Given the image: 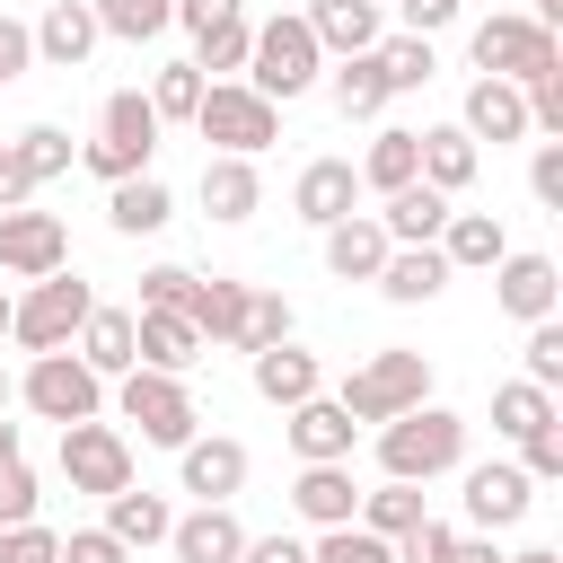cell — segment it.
<instances>
[{"instance_id":"obj_58","label":"cell","mask_w":563,"mask_h":563,"mask_svg":"<svg viewBox=\"0 0 563 563\" xmlns=\"http://www.w3.org/2000/svg\"><path fill=\"white\" fill-rule=\"evenodd\" d=\"M238 563H308V545H299V537H246Z\"/></svg>"},{"instance_id":"obj_8","label":"cell","mask_w":563,"mask_h":563,"mask_svg":"<svg viewBox=\"0 0 563 563\" xmlns=\"http://www.w3.org/2000/svg\"><path fill=\"white\" fill-rule=\"evenodd\" d=\"M9 396H26V413H44V422H97L106 413V378L79 352H35Z\"/></svg>"},{"instance_id":"obj_30","label":"cell","mask_w":563,"mask_h":563,"mask_svg":"<svg viewBox=\"0 0 563 563\" xmlns=\"http://www.w3.org/2000/svg\"><path fill=\"white\" fill-rule=\"evenodd\" d=\"M238 317H246V282H229V273H194L185 325H194L202 343H238Z\"/></svg>"},{"instance_id":"obj_19","label":"cell","mask_w":563,"mask_h":563,"mask_svg":"<svg viewBox=\"0 0 563 563\" xmlns=\"http://www.w3.org/2000/svg\"><path fill=\"white\" fill-rule=\"evenodd\" d=\"M352 194H361L352 158H308L299 185H290V211H299L308 229H334V220H352Z\"/></svg>"},{"instance_id":"obj_12","label":"cell","mask_w":563,"mask_h":563,"mask_svg":"<svg viewBox=\"0 0 563 563\" xmlns=\"http://www.w3.org/2000/svg\"><path fill=\"white\" fill-rule=\"evenodd\" d=\"M176 475H185V493L194 501H238L246 493V440H229V431H194L185 449H176Z\"/></svg>"},{"instance_id":"obj_62","label":"cell","mask_w":563,"mask_h":563,"mask_svg":"<svg viewBox=\"0 0 563 563\" xmlns=\"http://www.w3.org/2000/svg\"><path fill=\"white\" fill-rule=\"evenodd\" d=\"M9 308H18V299H9V290H0V334H9Z\"/></svg>"},{"instance_id":"obj_24","label":"cell","mask_w":563,"mask_h":563,"mask_svg":"<svg viewBox=\"0 0 563 563\" xmlns=\"http://www.w3.org/2000/svg\"><path fill=\"white\" fill-rule=\"evenodd\" d=\"M255 396L264 405H308V396H325V369H317V352H299V343H273V352H255Z\"/></svg>"},{"instance_id":"obj_53","label":"cell","mask_w":563,"mask_h":563,"mask_svg":"<svg viewBox=\"0 0 563 563\" xmlns=\"http://www.w3.org/2000/svg\"><path fill=\"white\" fill-rule=\"evenodd\" d=\"M62 563H132V554H123L106 528H70V537H62Z\"/></svg>"},{"instance_id":"obj_37","label":"cell","mask_w":563,"mask_h":563,"mask_svg":"<svg viewBox=\"0 0 563 563\" xmlns=\"http://www.w3.org/2000/svg\"><path fill=\"white\" fill-rule=\"evenodd\" d=\"M422 519H431V510H422V493H413V484H396V475H387L378 493H361V510H352V528H369V537H387V545H396L405 528H422Z\"/></svg>"},{"instance_id":"obj_2","label":"cell","mask_w":563,"mask_h":563,"mask_svg":"<svg viewBox=\"0 0 563 563\" xmlns=\"http://www.w3.org/2000/svg\"><path fill=\"white\" fill-rule=\"evenodd\" d=\"M466 53H475V79H510V88H528V79L563 70V44H554V26H537L528 9H493V18L466 35Z\"/></svg>"},{"instance_id":"obj_45","label":"cell","mask_w":563,"mask_h":563,"mask_svg":"<svg viewBox=\"0 0 563 563\" xmlns=\"http://www.w3.org/2000/svg\"><path fill=\"white\" fill-rule=\"evenodd\" d=\"M519 378H528V387H545V396L563 387V325H554V317H537V325H528V369H519Z\"/></svg>"},{"instance_id":"obj_4","label":"cell","mask_w":563,"mask_h":563,"mask_svg":"<svg viewBox=\"0 0 563 563\" xmlns=\"http://www.w3.org/2000/svg\"><path fill=\"white\" fill-rule=\"evenodd\" d=\"M334 405H343L352 422H396V413L431 405V361L405 352V343H387V352H369V361L334 387Z\"/></svg>"},{"instance_id":"obj_20","label":"cell","mask_w":563,"mask_h":563,"mask_svg":"<svg viewBox=\"0 0 563 563\" xmlns=\"http://www.w3.org/2000/svg\"><path fill=\"white\" fill-rule=\"evenodd\" d=\"M528 501H537V484L519 475V466H466V519L475 528H519L528 519Z\"/></svg>"},{"instance_id":"obj_35","label":"cell","mask_w":563,"mask_h":563,"mask_svg":"<svg viewBox=\"0 0 563 563\" xmlns=\"http://www.w3.org/2000/svg\"><path fill=\"white\" fill-rule=\"evenodd\" d=\"M334 114L343 123H369V114H387V70H378V53H352V62H334Z\"/></svg>"},{"instance_id":"obj_18","label":"cell","mask_w":563,"mask_h":563,"mask_svg":"<svg viewBox=\"0 0 563 563\" xmlns=\"http://www.w3.org/2000/svg\"><path fill=\"white\" fill-rule=\"evenodd\" d=\"M299 18H308V35H317L325 62H352V53H369V44L387 35V26H378V0H308Z\"/></svg>"},{"instance_id":"obj_16","label":"cell","mask_w":563,"mask_h":563,"mask_svg":"<svg viewBox=\"0 0 563 563\" xmlns=\"http://www.w3.org/2000/svg\"><path fill=\"white\" fill-rule=\"evenodd\" d=\"M457 132H466L475 150H484V141H493V150H501V141H528V97H519L510 79H475L466 106H457Z\"/></svg>"},{"instance_id":"obj_25","label":"cell","mask_w":563,"mask_h":563,"mask_svg":"<svg viewBox=\"0 0 563 563\" xmlns=\"http://www.w3.org/2000/svg\"><path fill=\"white\" fill-rule=\"evenodd\" d=\"M290 510H299L308 528H352V510H361V484H352V466H299V484H290Z\"/></svg>"},{"instance_id":"obj_33","label":"cell","mask_w":563,"mask_h":563,"mask_svg":"<svg viewBox=\"0 0 563 563\" xmlns=\"http://www.w3.org/2000/svg\"><path fill=\"white\" fill-rule=\"evenodd\" d=\"M70 352H79L97 378H123V369H132V308H88V325L70 334Z\"/></svg>"},{"instance_id":"obj_15","label":"cell","mask_w":563,"mask_h":563,"mask_svg":"<svg viewBox=\"0 0 563 563\" xmlns=\"http://www.w3.org/2000/svg\"><path fill=\"white\" fill-rule=\"evenodd\" d=\"M202 361V334L176 317V308H132V369H167V378H185Z\"/></svg>"},{"instance_id":"obj_60","label":"cell","mask_w":563,"mask_h":563,"mask_svg":"<svg viewBox=\"0 0 563 563\" xmlns=\"http://www.w3.org/2000/svg\"><path fill=\"white\" fill-rule=\"evenodd\" d=\"M9 457H18V422L0 413V466H9Z\"/></svg>"},{"instance_id":"obj_28","label":"cell","mask_w":563,"mask_h":563,"mask_svg":"<svg viewBox=\"0 0 563 563\" xmlns=\"http://www.w3.org/2000/svg\"><path fill=\"white\" fill-rule=\"evenodd\" d=\"M202 211H211V220H255V211H264L255 158H202Z\"/></svg>"},{"instance_id":"obj_40","label":"cell","mask_w":563,"mask_h":563,"mask_svg":"<svg viewBox=\"0 0 563 563\" xmlns=\"http://www.w3.org/2000/svg\"><path fill=\"white\" fill-rule=\"evenodd\" d=\"M246 53H255L246 9H238V18H220L211 35H194V70H202V79H211V70H220V79H229V70H246Z\"/></svg>"},{"instance_id":"obj_6","label":"cell","mask_w":563,"mask_h":563,"mask_svg":"<svg viewBox=\"0 0 563 563\" xmlns=\"http://www.w3.org/2000/svg\"><path fill=\"white\" fill-rule=\"evenodd\" d=\"M150 150H158V114H150V97H141V88H114V97L97 106V141L79 150V167L106 176V185H123V176H150Z\"/></svg>"},{"instance_id":"obj_63","label":"cell","mask_w":563,"mask_h":563,"mask_svg":"<svg viewBox=\"0 0 563 563\" xmlns=\"http://www.w3.org/2000/svg\"><path fill=\"white\" fill-rule=\"evenodd\" d=\"M0 413H9V369H0Z\"/></svg>"},{"instance_id":"obj_1","label":"cell","mask_w":563,"mask_h":563,"mask_svg":"<svg viewBox=\"0 0 563 563\" xmlns=\"http://www.w3.org/2000/svg\"><path fill=\"white\" fill-rule=\"evenodd\" d=\"M378 466H387L396 484L457 475V466H466V413H449V405H413V413L378 422Z\"/></svg>"},{"instance_id":"obj_51","label":"cell","mask_w":563,"mask_h":563,"mask_svg":"<svg viewBox=\"0 0 563 563\" xmlns=\"http://www.w3.org/2000/svg\"><path fill=\"white\" fill-rule=\"evenodd\" d=\"M528 194H537L545 211H563V141H537V158H528Z\"/></svg>"},{"instance_id":"obj_23","label":"cell","mask_w":563,"mask_h":563,"mask_svg":"<svg viewBox=\"0 0 563 563\" xmlns=\"http://www.w3.org/2000/svg\"><path fill=\"white\" fill-rule=\"evenodd\" d=\"M378 229H387V246H440V229H449V194H431L422 176L405 185V194H387V211H369Z\"/></svg>"},{"instance_id":"obj_3","label":"cell","mask_w":563,"mask_h":563,"mask_svg":"<svg viewBox=\"0 0 563 563\" xmlns=\"http://www.w3.org/2000/svg\"><path fill=\"white\" fill-rule=\"evenodd\" d=\"M317 70H325V53H317V35H308V18H299V9H282V18H264V26H255L246 88H255L264 106L308 97V88H317Z\"/></svg>"},{"instance_id":"obj_22","label":"cell","mask_w":563,"mask_h":563,"mask_svg":"<svg viewBox=\"0 0 563 563\" xmlns=\"http://www.w3.org/2000/svg\"><path fill=\"white\" fill-rule=\"evenodd\" d=\"M413 150H422V185H431V194H449V202H457V194L475 185V167H484V150H475L457 123H431V132H413Z\"/></svg>"},{"instance_id":"obj_17","label":"cell","mask_w":563,"mask_h":563,"mask_svg":"<svg viewBox=\"0 0 563 563\" xmlns=\"http://www.w3.org/2000/svg\"><path fill=\"white\" fill-rule=\"evenodd\" d=\"M167 545H176V563H238V554H246V528H238L229 501H194V510L167 528Z\"/></svg>"},{"instance_id":"obj_27","label":"cell","mask_w":563,"mask_h":563,"mask_svg":"<svg viewBox=\"0 0 563 563\" xmlns=\"http://www.w3.org/2000/svg\"><path fill=\"white\" fill-rule=\"evenodd\" d=\"M378 290H387L396 308H422V299H440V290H449V255H440V246H387Z\"/></svg>"},{"instance_id":"obj_21","label":"cell","mask_w":563,"mask_h":563,"mask_svg":"<svg viewBox=\"0 0 563 563\" xmlns=\"http://www.w3.org/2000/svg\"><path fill=\"white\" fill-rule=\"evenodd\" d=\"M26 35H35V62H53V70H79V62L97 53V9H88V0H53V9H44Z\"/></svg>"},{"instance_id":"obj_32","label":"cell","mask_w":563,"mask_h":563,"mask_svg":"<svg viewBox=\"0 0 563 563\" xmlns=\"http://www.w3.org/2000/svg\"><path fill=\"white\" fill-rule=\"evenodd\" d=\"M352 176H361L378 202H387V194H405V185L422 176V150H413V132H405V123H387V132L361 150V167H352Z\"/></svg>"},{"instance_id":"obj_36","label":"cell","mask_w":563,"mask_h":563,"mask_svg":"<svg viewBox=\"0 0 563 563\" xmlns=\"http://www.w3.org/2000/svg\"><path fill=\"white\" fill-rule=\"evenodd\" d=\"M493 431H501V440H537V431H554V396L528 387V378H501V387H493Z\"/></svg>"},{"instance_id":"obj_14","label":"cell","mask_w":563,"mask_h":563,"mask_svg":"<svg viewBox=\"0 0 563 563\" xmlns=\"http://www.w3.org/2000/svg\"><path fill=\"white\" fill-rule=\"evenodd\" d=\"M493 299H501V317H519V325L554 317V299H563L554 255H501V264H493Z\"/></svg>"},{"instance_id":"obj_42","label":"cell","mask_w":563,"mask_h":563,"mask_svg":"<svg viewBox=\"0 0 563 563\" xmlns=\"http://www.w3.org/2000/svg\"><path fill=\"white\" fill-rule=\"evenodd\" d=\"M194 106H202V70H194V62H158L150 114H158V123H194Z\"/></svg>"},{"instance_id":"obj_55","label":"cell","mask_w":563,"mask_h":563,"mask_svg":"<svg viewBox=\"0 0 563 563\" xmlns=\"http://www.w3.org/2000/svg\"><path fill=\"white\" fill-rule=\"evenodd\" d=\"M26 194H35V176H26V158L0 141V211H26Z\"/></svg>"},{"instance_id":"obj_48","label":"cell","mask_w":563,"mask_h":563,"mask_svg":"<svg viewBox=\"0 0 563 563\" xmlns=\"http://www.w3.org/2000/svg\"><path fill=\"white\" fill-rule=\"evenodd\" d=\"M519 97H528V132H545V141H563V70H545V79H528Z\"/></svg>"},{"instance_id":"obj_56","label":"cell","mask_w":563,"mask_h":563,"mask_svg":"<svg viewBox=\"0 0 563 563\" xmlns=\"http://www.w3.org/2000/svg\"><path fill=\"white\" fill-rule=\"evenodd\" d=\"M396 18H405V35H440L457 18V0H396Z\"/></svg>"},{"instance_id":"obj_57","label":"cell","mask_w":563,"mask_h":563,"mask_svg":"<svg viewBox=\"0 0 563 563\" xmlns=\"http://www.w3.org/2000/svg\"><path fill=\"white\" fill-rule=\"evenodd\" d=\"M220 18H238V0H176V26H194V35H211Z\"/></svg>"},{"instance_id":"obj_43","label":"cell","mask_w":563,"mask_h":563,"mask_svg":"<svg viewBox=\"0 0 563 563\" xmlns=\"http://www.w3.org/2000/svg\"><path fill=\"white\" fill-rule=\"evenodd\" d=\"M9 150H18V158H26V176H35V185H44V176H62V167H70V158H79V150H70V132H62V123H26V132H18V141H9Z\"/></svg>"},{"instance_id":"obj_13","label":"cell","mask_w":563,"mask_h":563,"mask_svg":"<svg viewBox=\"0 0 563 563\" xmlns=\"http://www.w3.org/2000/svg\"><path fill=\"white\" fill-rule=\"evenodd\" d=\"M290 449H299V466H352V440H361V422L334 405V396H308V405H290Z\"/></svg>"},{"instance_id":"obj_54","label":"cell","mask_w":563,"mask_h":563,"mask_svg":"<svg viewBox=\"0 0 563 563\" xmlns=\"http://www.w3.org/2000/svg\"><path fill=\"white\" fill-rule=\"evenodd\" d=\"M26 62H35V35H26V18H0V88H9Z\"/></svg>"},{"instance_id":"obj_11","label":"cell","mask_w":563,"mask_h":563,"mask_svg":"<svg viewBox=\"0 0 563 563\" xmlns=\"http://www.w3.org/2000/svg\"><path fill=\"white\" fill-rule=\"evenodd\" d=\"M0 273L9 282H44V273H70V229L62 211H0Z\"/></svg>"},{"instance_id":"obj_50","label":"cell","mask_w":563,"mask_h":563,"mask_svg":"<svg viewBox=\"0 0 563 563\" xmlns=\"http://www.w3.org/2000/svg\"><path fill=\"white\" fill-rule=\"evenodd\" d=\"M185 299H194V273L185 264H150L141 273V308H176L185 317Z\"/></svg>"},{"instance_id":"obj_41","label":"cell","mask_w":563,"mask_h":563,"mask_svg":"<svg viewBox=\"0 0 563 563\" xmlns=\"http://www.w3.org/2000/svg\"><path fill=\"white\" fill-rule=\"evenodd\" d=\"M378 53V70H387V97H405V88H422L440 62H431V35H378L369 44Z\"/></svg>"},{"instance_id":"obj_39","label":"cell","mask_w":563,"mask_h":563,"mask_svg":"<svg viewBox=\"0 0 563 563\" xmlns=\"http://www.w3.org/2000/svg\"><path fill=\"white\" fill-rule=\"evenodd\" d=\"M273 343H290V299L282 290H246V317H238V343L229 352H273Z\"/></svg>"},{"instance_id":"obj_26","label":"cell","mask_w":563,"mask_h":563,"mask_svg":"<svg viewBox=\"0 0 563 563\" xmlns=\"http://www.w3.org/2000/svg\"><path fill=\"white\" fill-rule=\"evenodd\" d=\"M378 264H387V229L369 211H352V220L325 229V273L334 282H378Z\"/></svg>"},{"instance_id":"obj_9","label":"cell","mask_w":563,"mask_h":563,"mask_svg":"<svg viewBox=\"0 0 563 563\" xmlns=\"http://www.w3.org/2000/svg\"><path fill=\"white\" fill-rule=\"evenodd\" d=\"M114 405H123V422H141V440L150 449H185L194 440V387L185 378H167V369H123L114 378Z\"/></svg>"},{"instance_id":"obj_31","label":"cell","mask_w":563,"mask_h":563,"mask_svg":"<svg viewBox=\"0 0 563 563\" xmlns=\"http://www.w3.org/2000/svg\"><path fill=\"white\" fill-rule=\"evenodd\" d=\"M167 528H176V510L158 501V493H106V537L123 545V554H141V545H167Z\"/></svg>"},{"instance_id":"obj_10","label":"cell","mask_w":563,"mask_h":563,"mask_svg":"<svg viewBox=\"0 0 563 563\" xmlns=\"http://www.w3.org/2000/svg\"><path fill=\"white\" fill-rule=\"evenodd\" d=\"M62 484H70V493H97V501L123 493V484H132V440H123L106 413H97V422H62Z\"/></svg>"},{"instance_id":"obj_46","label":"cell","mask_w":563,"mask_h":563,"mask_svg":"<svg viewBox=\"0 0 563 563\" xmlns=\"http://www.w3.org/2000/svg\"><path fill=\"white\" fill-rule=\"evenodd\" d=\"M35 501H44L35 466H26V457H9V466H0V528H26V519H35Z\"/></svg>"},{"instance_id":"obj_7","label":"cell","mask_w":563,"mask_h":563,"mask_svg":"<svg viewBox=\"0 0 563 563\" xmlns=\"http://www.w3.org/2000/svg\"><path fill=\"white\" fill-rule=\"evenodd\" d=\"M88 308H97V290H88L79 273H44V282H26V299L9 308V343H18V352H70V334L88 325Z\"/></svg>"},{"instance_id":"obj_5","label":"cell","mask_w":563,"mask_h":563,"mask_svg":"<svg viewBox=\"0 0 563 563\" xmlns=\"http://www.w3.org/2000/svg\"><path fill=\"white\" fill-rule=\"evenodd\" d=\"M194 132L211 141V158H255L264 141H282V106H264L246 79H202Z\"/></svg>"},{"instance_id":"obj_38","label":"cell","mask_w":563,"mask_h":563,"mask_svg":"<svg viewBox=\"0 0 563 563\" xmlns=\"http://www.w3.org/2000/svg\"><path fill=\"white\" fill-rule=\"evenodd\" d=\"M97 9V35H123V44H150L176 26V0H88Z\"/></svg>"},{"instance_id":"obj_34","label":"cell","mask_w":563,"mask_h":563,"mask_svg":"<svg viewBox=\"0 0 563 563\" xmlns=\"http://www.w3.org/2000/svg\"><path fill=\"white\" fill-rule=\"evenodd\" d=\"M167 185L158 176H123V185H106V220H114V238H150V229H167Z\"/></svg>"},{"instance_id":"obj_44","label":"cell","mask_w":563,"mask_h":563,"mask_svg":"<svg viewBox=\"0 0 563 563\" xmlns=\"http://www.w3.org/2000/svg\"><path fill=\"white\" fill-rule=\"evenodd\" d=\"M308 563H396V545H387V537H369V528H317Z\"/></svg>"},{"instance_id":"obj_49","label":"cell","mask_w":563,"mask_h":563,"mask_svg":"<svg viewBox=\"0 0 563 563\" xmlns=\"http://www.w3.org/2000/svg\"><path fill=\"white\" fill-rule=\"evenodd\" d=\"M0 563H62V537H53L44 519H26V528H0Z\"/></svg>"},{"instance_id":"obj_61","label":"cell","mask_w":563,"mask_h":563,"mask_svg":"<svg viewBox=\"0 0 563 563\" xmlns=\"http://www.w3.org/2000/svg\"><path fill=\"white\" fill-rule=\"evenodd\" d=\"M501 563H563L554 545H528V554H501Z\"/></svg>"},{"instance_id":"obj_52","label":"cell","mask_w":563,"mask_h":563,"mask_svg":"<svg viewBox=\"0 0 563 563\" xmlns=\"http://www.w3.org/2000/svg\"><path fill=\"white\" fill-rule=\"evenodd\" d=\"M519 475H528V484H563V431L519 440Z\"/></svg>"},{"instance_id":"obj_59","label":"cell","mask_w":563,"mask_h":563,"mask_svg":"<svg viewBox=\"0 0 563 563\" xmlns=\"http://www.w3.org/2000/svg\"><path fill=\"white\" fill-rule=\"evenodd\" d=\"M457 563H501V554H493V537H457Z\"/></svg>"},{"instance_id":"obj_47","label":"cell","mask_w":563,"mask_h":563,"mask_svg":"<svg viewBox=\"0 0 563 563\" xmlns=\"http://www.w3.org/2000/svg\"><path fill=\"white\" fill-rule=\"evenodd\" d=\"M396 563H457V528H449V519L405 528V537H396Z\"/></svg>"},{"instance_id":"obj_29","label":"cell","mask_w":563,"mask_h":563,"mask_svg":"<svg viewBox=\"0 0 563 563\" xmlns=\"http://www.w3.org/2000/svg\"><path fill=\"white\" fill-rule=\"evenodd\" d=\"M440 255H449V273H493V264L510 255V238H501V220H493V211H449Z\"/></svg>"}]
</instances>
